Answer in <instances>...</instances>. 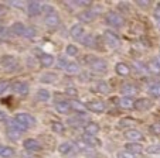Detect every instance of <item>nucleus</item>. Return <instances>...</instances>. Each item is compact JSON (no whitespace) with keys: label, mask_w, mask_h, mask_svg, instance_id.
Wrapping results in <instances>:
<instances>
[{"label":"nucleus","mask_w":160,"mask_h":158,"mask_svg":"<svg viewBox=\"0 0 160 158\" xmlns=\"http://www.w3.org/2000/svg\"><path fill=\"white\" fill-rule=\"evenodd\" d=\"M105 21H106V24H108V26H111V27H115V28L123 27V24H125V18L122 17L119 13H116V12L106 13Z\"/></svg>","instance_id":"nucleus-1"},{"label":"nucleus","mask_w":160,"mask_h":158,"mask_svg":"<svg viewBox=\"0 0 160 158\" xmlns=\"http://www.w3.org/2000/svg\"><path fill=\"white\" fill-rule=\"evenodd\" d=\"M20 124H23L26 128H31L34 126H37V120L34 116H31L30 113H17L14 117Z\"/></svg>","instance_id":"nucleus-2"},{"label":"nucleus","mask_w":160,"mask_h":158,"mask_svg":"<svg viewBox=\"0 0 160 158\" xmlns=\"http://www.w3.org/2000/svg\"><path fill=\"white\" fill-rule=\"evenodd\" d=\"M87 61L89 64V68L95 72H105L106 68H108V64L106 61L101 60V58H92L91 55H87Z\"/></svg>","instance_id":"nucleus-3"},{"label":"nucleus","mask_w":160,"mask_h":158,"mask_svg":"<svg viewBox=\"0 0 160 158\" xmlns=\"http://www.w3.org/2000/svg\"><path fill=\"white\" fill-rule=\"evenodd\" d=\"M103 40H105V44L109 48H118L121 44V40H119L118 34L112 30H105L103 31Z\"/></svg>","instance_id":"nucleus-4"},{"label":"nucleus","mask_w":160,"mask_h":158,"mask_svg":"<svg viewBox=\"0 0 160 158\" xmlns=\"http://www.w3.org/2000/svg\"><path fill=\"white\" fill-rule=\"evenodd\" d=\"M78 147L74 143H70V141H65V143L58 146V152L62 155H75L78 152Z\"/></svg>","instance_id":"nucleus-5"},{"label":"nucleus","mask_w":160,"mask_h":158,"mask_svg":"<svg viewBox=\"0 0 160 158\" xmlns=\"http://www.w3.org/2000/svg\"><path fill=\"white\" fill-rule=\"evenodd\" d=\"M85 106H87V110H91V112H94V113H102L106 108L105 102L98 100V99H92V100L87 102Z\"/></svg>","instance_id":"nucleus-6"},{"label":"nucleus","mask_w":160,"mask_h":158,"mask_svg":"<svg viewBox=\"0 0 160 158\" xmlns=\"http://www.w3.org/2000/svg\"><path fill=\"white\" fill-rule=\"evenodd\" d=\"M125 137H126L130 143H140V141H143L145 136L142 134V131L136 130V128H129V130L125 131Z\"/></svg>","instance_id":"nucleus-7"},{"label":"nucleus","mask_w":160,"mask_h":158,"mask_svg":"<svg viewBox=\"0 0 160 158\" xmlns=\"http://www.w3.org/2000/svg\"><path fill=\"white\" fill-rule=\"evenodd\" d=\"M0 64L4 66L6 69H9V71H12V69H16L17 68V60H16L14 55H3V57L0 58Z\"/></svg>","instance_id":"nucleus-8"},{"label":"nucleus","mask_w":160,"mask_h":158,"mask_svg":"<svg viewBox=\"0 0 160 158\" xmlns=\"http://www.w3.org/2000/svg\"><path fill=\"white\" fill-rule=\"evenodd\" d=\"M152 106H153V102H152L150 99L140 98V99H138V100H135V106H133V108L139 112H145V110H149Z\"/></svg>","instance_id":"nucleus-9"},{"label":"nucleus","mask_w":160,"mask_h":158,"mask_svg":"<svg viewBox=\"0 0 160 158\" xmlns=\"http://www.w3.org/2000/svg\"><path fill=\"white\" fill-rule=\"evenodd\" d=\"M12 89L14 93H17V95L20 96H26L28 93V90H30V86H28L27 82H14V84L12 85Z\"/></svg>","instance_id":"nucleus-10"},{"label":"nucleus","mask_w":160,"mask_h":158,"mask_svg":"<svg viewBox=\"0 0 160 158\" xmlns=\"http://www.w3.org/2000/svg\"><path fill=\"white\" fill-rule=\"evenodd\" d=\"M70 34L74 40H79V41H82V38L85 37V30H84V27H82L81 24H75V26L71 27Z\"/></svg>","instance_id":"nucleus-11"},{"label":"nucleus","mask_w":160,"mask_h":158,"mask_svg":"<svg viewBox=\"0 0 160 158\" xmlns=\"http://www.w3.org/2000/svg\"><path fill=\"white\" fill-rule=\"evenodd\" d=\"M42 6L38 3V2H30V3L27 4V13L28 16H31V17H36V16H38L40 13L42 12Z\"/></svg>","instance_id":"nucleus-12"},{"label":"nucleus","mask_w":160,"mask_h":158,"mask_svg":"<svg viewBox=\"0 0 160 158\" xmlns=\"http://www.w3.org/2000/svg\"><path fill=\"white\" fill-rule=\"evenodd\" d=\"M125 151L130 152V154L136 155V154H140L143 151V146L140 143H126L125 144Z\"/></svg>","instance_id":"nucleus-13"},{"label":"nucleus","mask_w":160,"mask_h":158,"mask_svg":"<svg viewBox=\"0 0 160 158\" xmlns=\"http://www.w3.org/2000/svg\"><path fill=\"white\" fill-rule=\"evenodd\" d=\"M23 147H24L26 150H28V151H38V150L41 148L40 143L37 140H34V138H27V140H24Z\"/></svg>","instance_id":"nucleus-14"},{"label":"nucleus","mask_w":160,"mask_h":158,"mask_svg":"<svg viewBox=\"0 0 160 158\" xmlns=\"http://www.w3.org/2000/svg\"><path fill=\"white\" fill-rule=\"evenodd\" d=\"M38 61H40V65L42 68H50V66L54 64V57L50 54H41L38 57Z\"/></svg>","instance_id":"nucleus-15"},{"label":"nucleus","mask_w":160,"mask_h":158,"mask_svg":"<svg viewBox=\"0 0 160 158\" xmlns=\"http://www.w3.org/2000/svg\"><path fill=\"white\" fill-rule=\"evenodd\" d=\"M84 130H85V134H88V136H97L99 133V126H98V123L91 122L88 124H85Z\"/></svg>","instance_id":"nucleus-16"},{"label":"nucleus","mask_w":160,"mask_h":158,"mask_svg":"<svg viewBox=\"0 0 160 158\" xmlns=\"http://www.w3.org/2000/svg\"><path fill=\"white\" fill-rule=\"evenodd\" d=\"M44 23H45V26H48V27H57L58 24H60V17H58L57 13L50 14V16H45Z\"/></svg>","instance_id":"nucleus-17"},{"label":"nucleus","mask_w":160,"mask_h":158,"mask_svg":"<svg viewBox=\"0 0 160 158\" xmlns=\"http://www.w3.org/2000/svg\"><path fill=\"white\" fill-rule=\"evenodd\" d=\"M95 13L92 10H85V12H81L78 16V18L82 21V23H91V21L95 18Z\"/></svg>","instance_id":"nucleus-18"},{"label":"nucleus","mask_w":160,"mask_h":158,"mask_svg":"<svg viewBox=\"0 0 160 158\" xmlns=\"http://www.w3.org/2000/svg\"><path fill=\"white\" fill-rule=\"evenodd\" d=\"M55 110L61 114H68L71 110V106L68 102H58V103H55Z\"/></svg>","instance_id":"nucleus-19"},{"label":"nucleus","mask_w":160,"mask_h":158,"mask_svg":"<svg viewBox=\"0 0 160 158\" xmlns=\"http://www.w3.org/2000/svg\"><path fill=\"white\" fill-rule=\"evenodd\" d=\"M70 106H71V110H75L81 114H85V112H87V106H85L84 103H81V102H78V100H71Z\"/></svg>","instance_id":"nucleus-20"},{"label":"nucleus","mask_w":160,"mask_h":158,"mask_svg":"<svg viewBox=\"0 0 160 158\" xmlns=\"http://www.w3.org/2000/svg\"><path fill=\"white\" fill-rule=\"evenodd\" d=\"M26 26L21 21H16V23H13V26H12V33L13 34H16V36H23L24 34V31H26Z\"/></svg>","instance_id":"nucleus-21"},{"label":"nucleus","mask_w":160,"mask_h":158,"mask_svg":"<svg viewBox=\"0 0 160 158\" xmlns=\"http://www.w3.org/2000/svg\"><path fill=\"white\" fill-rule=\"evenodd\" d=\"M121 92L123 93L125 96H129V98H132L135 93H138V88H136L135 85L126 84V85H123V86L121 88Z\"/></svg>","instance_id":"nucleus-22"},{"label":"nucleus","mask_w":160,"mask_h":158,"mask_svg":"<svg viewBox=\"0 0 160 158\" xmlns=\"http://www.w3.org/2000/svg\"><path fill=\"white\" fill-rule=\"evenodd\" d=\"M119 104H121V108H123V109H133V106H135V100H133V98L123 96L122 99H119Z\"/></svg>","instance_id":"nucleus-23"},{"label":"nucleus","mask_w":160,"mask_h":158,"mask_svg":"<svg viewBox=\"0 0 160 158\" xmlns=\"http://www.w3.org/2000/svg\"><path fill=\"white\" fill-rule=\"evenodd\" d=\"M115 71H116V74L121 75V76H126V75L129 74L130 69L125 62H118L116 64V66H115Z\"/></svg>","instance_id":"nucleus-24"},{"label":"nucleus","mask_w":160,"mask_h":158,"mask_svg":"<svg viewBox=\"0 0 160 158\" xmlns=\"http://www.w3.org/2000/svg\"><path fill=\"white\" fill-rule=\"evenodd\" d=\"M148 69L150 72H153V74H160V58H154V60H152L150 62H149Z\"/></svg>","instance_id":"nucleus-25"},{"label":"nucleus","mask_w":160,"mask_h":158,"mask_svg":"<svg viewBox=\"0 0 160 158\" xmlns=\"http://www.w3.org/2000/svg\"><path fill=\"white\" fill-rule=\"evenodd\" d=\"M14 155V150L7 146H0V157L2 158H10Z\"/></svg>","instance_id":"nucleus-26"},{"label":"nucleus","mask_w":160,"mask_h":158,"mask_svg":"<svg viewBox=\"0 0 160 158\" xmlns=\"http://www.w3.org/2000/svg\"><path fill=\"white\" fill-rule=\"evenodd\" d=\"M50 98H51V93L47 89H40L38 92H37V99H38L40 102H48Z\"/></svg>","instance_id":"nucleus-27"},{"label":"nucleus","mask_w":160,"mask_h":158,"mask_svg":"<svg viewBox=\"0 0 160 158\" xmlns=\"http://www.w3.org/2000/svg\"><path fill=\"white\" fill-rule=\"evenodd\" d=\"M149 93L153 98H160V82H154L149 86Z\"/></svg>","instance_id":"nucleus-28"},{"label":"nucleus","mask_w":160,"mask_h":158,"mask_svg":"<svg viewBox=\"0 0 160 158\" xmlns=\"http://www.w3.org/2000/svg\"><path fill=\"white\" fill-rule=\"evenodd\" d=\"M65 71L68 72V74H77V72L79 71V65L77 62L68 61V64H67V66H65Z\"/></svg>","instance_id":"nucleus-29"},{"label":"nucleus","mask_w":160,"mask_h":158,"mask_svg":"<svg viewBox=\"0 0 160 158\" xmlns=\"http://www.w3.org/2000/svg\"><path fill=\"white\" fill-rule=\"evenodd\" d=\"M82 140L85 141V143L88 144V146L94 147V146H99V141L95 138V136H88V134H84V137H82Z\"/></svg>","instance_id":"nucleus-30"},{"label":"nucleus","mask_w":160,"mask_h":158,"mask_svg":"<svg viewBox=\"0 0 160 158\" xmlns=\"http://www.w3.org/2000/svg\"><path fill=\"white\" fill-rule=\"evenodd\" d=\"M82 44H84L85 47H95V37L92 36V34L85 36L84 38H82Z\"/></svg>","instance_id":"nucleus-31"},{"label":"nucleus","mask_w":160,"mask_h":158,"mask_svg":"<svg viewBox=\"0 0 160 158\" xmlns=\"http://www.w3.org/2000/svg\"><path fill=\"white\" fill-rule=\"evenodd\" d=\"M7 136H9V138H10V140H13V141H17L18 138H20L21 133H20V131H17V130H14V128H10V127H7Z\"/></svg>","instance_id":"nucleus-32"},{"label":"nucleus","mask_w":160,"mask_h":158,"mask_svg":"<svg viewBox=\"0 0 160 158\" xmlns=\"http://www.w3.org/2000/svg\"><path fill=\"white\" fill-rule=\"evenodd\" d=\"M51 128L54 133H58V134H62L64 131H65V126H64L61 122H54L51 126Z\"/></svg>","instance_id":"nucleus-33"},{"label":"nucleus","mask_w":160,"mask_h":158,"mask_svg":"<svg viewBox=\"0 0 160 158\" xmlns=\"http://www.w3.org/2000/svg\"><path fill=\"white\" fill-rule=\"evenodd\" d=\"M133 124H136V120L132 119V117H126V119H122L118 126L121 128H123V127H129V126H133Z\"/></svg>","instance_id":"nucleus-34"},{"label":"nucleus","mask_w":160,"mask_h":158,"mask_svg":"<svg viewBox=\"0 0 160 158\" xmlns=\"http://www.w3.org/2000/svg\"><path fill=\"white\" fill-rule=\"evenodd\" d=\"M57 79V75L55 74H45L41 76V82L42 84H52V82Z\"/></svg>","instance_id":"nucleus-35"},{"label":"nucleus","mask_w":160,"mask_h":158,"mask_svg":"<svg viewBox=\"0 0 160 158\" xmlns=\"http://www.w3.org/2000/svg\"><path fill=\"white\" fill-rule=\"evenodd\" d=\"M10 128H14V130H17V131H20V133H23V131H26L27 130V128L24 127V126L23 124H20V123L17 122V120H13V122H10V126H9Z\"/></svg>","instance_id":"nucleus-36"},{"label":"nucleus","mask_w":160,"mask_h":158,"mask_svg":"<svg viewBox=\"0 0 160 158\" xmlns=\"http://www.w3.org/2000/svg\"><path fill=\"white\" fill-rule=\"evenodd\" d=\"M10 37L9 34V28L4 26H0V41H7Z\"/></svg>","instance_id":"nucleus-37"},{"label":"nucleus","mask_w":160,"mask_h":158,"mask_svg":"<svg viewBox=\"0 0 160 158\" xmlns=\"http://www.w3.org/2000/svg\"><path fill=\"white\" fill-rule=\"evenodd\" d=\"M36 36H37V30L34 27H27L24 34H23V37H26V38H34Z\"/></svg>","instance_id":"nucleus-38"},{"label":"nucleus","mask_w":160,"mask_h":158,"mask_svg":"<svg viewBox=\"0 0 160 158\" xmlns=\"http://www.w3.org/2000/svg\"><path fill=\"white\" fill-rule=\"evenodd\" d=\"M65 52H67V55H70V57H74V55L78 54V48H77L75 45L70 44V45H67Z\"/></svg>","instance_id":"nucleus-39"},{"label":"nucleus","mask_w":160,"mask_h":158,"mask_svg":"<svg viewBox=\"0 0 160 158\" xmlns=\"http://www.w3.org/2000/svg\"><path fill=\"white\" fill-rule=\"evenodd\" d=\"M82 119L81 117H74V119H68V124L72 126V127H79V126H82Z\"/></svg>","instance_id":"nucleus-40"},{"label":"nucleus","mask_w":160,"mask_h":158,"mask_svg":"<svg viewBox=\"0 0 160 158\" xmlns=\"http://www.w3.org/2000/svg\"><path fill=\"white\" fill-rule=\"evenodd\" d=\"M146 151H148L149 154H160V144H152V146L148 147Z\"/></svg>","instance_id":"nucleus-41"},{"label":"nucleus","mask_w":160,"mask_h":158,"mask_svg":"<svg viewBox=\"0 0 160 158\" xmlns=\"http://www.w3.org/2000/svg\"><path fill=\"white\" fill-rule=\"evenodd\" d=\"M97 90H98V92H101V93H108L109 92L108 84H106V82H99V84H98V86H97Z\"/></svg>","instance_id":"nucleus-42"},{"label":"nucleus","mask_w":160,"mask_h":158,"mask_svg":"<svg viewBox=\"0 0 160 158\" xmlns=\"http://www.w3.org/2000/svg\"><path fill=\"white\" fill-rule=\"evenodd\" d=\"M41 10L45 13V16H50V14H54V13H55L54 6H51V4H44Z\"/></svg>","instance_id":"nucleus-43"},{"label":"nucleus","mask_w":160,"mask_h":158,"mask_svg":"<svg viewBox=\"0 0 160 158\" xmlns=\"http://www.w3.org/2000/svg\"><path fill=\"white\" fill-rule=\"evenodd\" d=\"M67 64H68L67 58L65 57H60V58H58V61H57V68L58 69H65Z\"/></svg>","instance_id":"nucleus-44"},{"label":"nucleus","mask_w":160,"mask_h":158,"mask_svg":"<svg viewBox=\"0 0 160 158\" xmlns=\"http://www.w3.org/2000/svg\"><path fill=\"white\" fill-rule=\"evenodd\" d=\"M150 130L154 136H160V123H154V124H152Z\"/></svg>","instance_id":"nucleus-45"},{"label":"nucleus","mask_w":160,"mask_h":158,"mask_svg":"<svg viewBox=\"0 0 160 158\" xmlns=\"http://www.w3.org/2000/svg\"><path fill=\"white\" fill-rule=\"evenodd\" d=\"M65 93H67L68 96H74V98H75V96H78V90H77L75 88H72V86L67 88V89H65Z\"/></svg>","instance_id":"nucleus-46"},{"label":"nucleus","mask_w":160,"mask_h":158,"mask_svg":"<svg viewBox=\"0 0 160 158\" xmlns=\"http://www.w3.org/2000/svg\"><path fill=\"white\" fill-rule=\"evenodd\" d=\"M116 157L118 158H135V155L130 154V152H128V151H121V152H118Z\"/></svg>","instance_id":"nucleus-47"},{"label":"nucleus","mask_w":160,"mask_h":158,"mask_svg":"<svg viewBox=\"0 0 160 158\" xmlns=\"http://www.w3.org/2000/svg\"><path fill=\"white\" fill-rule=\"evenodd\" d=\"M7 89H9V84L7 82H0V95H3V93L7 92Z\"/></svg>","instance_id":"nucleus-48"},{"label":"nucleus","mask_w":160,"mask_h":158,"mask_svg":"<svg viewBox=\"0 0 160 158\" xmlns=\"http://www.w3.org/2000/svg\"><path fill=\"white\" fill-rule=\"evenodd\" d=\"M75 4L77 6H81V7H87V6H91V2H81V0H77Z\"/></svg>","instance_id":"nucleus-49"},{"label":"nucleus","mask_w":160,"mask_h":158,"mask_svg":"<svg viewBox=\"0 0 160 158\" xmlns=\"http://www.w3.org/2000/svg\"><path fill=\"white\" fill-rule=\"evenodd\" d=\"M154 17H156L157 20H160V6L156 7V12H154Z\"/></svg>","instance_id":"nucleus-50"},{"label":"nucleus","mask_w":160,"mask_h":158,"mask_svg":"<svg viewBox=\"0 0 160 158\" xmlns=\"http://www.w3.org/2000/svg\"><path fill=\"white\" fill-rule=\"evenodd\" d=\"M7 119V116H6V113L4 112H2L0 110V122H4V120Z\"/></svg>","instance_id":"nucleus-51"},{"label":"nucleus","mask_w":160,"mask_h":158,"mask_svg":"<svg viewBox=\"0 0 160 158\" xmlns=\"http://www.w3.org/2000/svg\"><path fill=\"white\" fill-rule=\"evenodd\" d=\"M12 6H16V7H24V4L23 3H18V2H12Z\"/></svg>","instance_id":"nucleus-52"},{"label":"nucleus","mask_w":160,"mask_h":158,"mask_svg":"<svg viewBox=\"0 0 160 158\" xmlns=\"http://www.w3.org/2000/svg\"><path fill=\"white\" fill-rule=\"evenodd\" d=\"M119 7H122V9H129V4H128V3H121V4H119Z\"/></svg>","instance_id":"nucleus-53"},{"label":"nucleus","mask_w":160,"mask_h":158,"mask_svg":"<svg viewBox=\"0 0 160 158\" xmlns=\"http://www.w3.org/2000/svg\"><path fill=\"white\" fill-rule=\"evenodd\" d=\"M138 4H140V6H148L149 2H138Z\"/></svg>","instance_id":"nucleus-54"},{"label":"nucleus","mask_w":160,"mask_h":158,"mask_svg":"<svg viewBox=\"0 0 160 158\" xmlns=\"http://www.w3.org/2000/svg\"><path fill=\"white\" fill-rule=\"evenodd\" d=\"M157 26H159V27H160V20H157Z\"/></svg>","instance_id":"nucleus-55"},{"label":"nucleus","mask_w":160,"mask_h":158,"mask_svg":"<svg viewBox=\"0 0 160 158\" xmlns=\"http://www.w3.org/2000/svg\"><path fill=\"white\" fill-rule=\"evenodd\" d=\"M2 10H3V7H2V6H0V13H2Z\"/></svg>","instance_id":"nucleus-56"}]
</instances>
